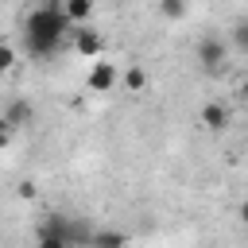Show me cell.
Wrapping results in <instances>:
<instances>
[{"label":"cell","mask_w":248,"mask_h":248,"mask_svg":"<svg viewBox=\"0 0 248 248\" xmlns=\"http://www.w3.org/2000/svg\"><path fill=\"white\" fill-rule=\"evenodd\" d=\"M89 248H128V236L120 229H93L89 232Z\"/></svg>","instance_id":"ba28073f"},{"label":"cell","mask_w":248,"mask_h":248,"mask_svg":"<svg viewBox=\"0 0 248 248\" xmlns=\"http://www.w3.org/2000/svg\"><path fill=\"white\" fill-rule=\"evenodd\" d=\"M101 46H105L101 31H93V27H78V31H74V50H78L81 58L97 62V58H101Z\"/></svg>","instance_id":"5b68a950"},{"label":"cell","mask_w":248,"mask_h":248,"mask_svg":"<svg viewBox=\"0 0 248 248\" xmlns=\"http://www.w3.org/2000/svg\"><path fill=\"white\" fill-rule=\"evenodd\" d=\"M12 66H16V46L8 39H0V74H8Z\"/></svg>","instance_id":"7c38bea8"},{"label":"cell","mask_w":248,"mask_h":248,"mask_svg":"<svg viewBox=\"0 0 248 248\" xmlns=\"http://www.w3.org/2000/svg\"><path fill=\"white\" fill-rule=\"evenodd\" d=\"M159 16H167V19H186L190 8H186L182 0H163V4H159Z\"/></svg>","instance_id":"8fae6325"},{"label":"cell","mask_w":248,"mask_h":248,"mask_svg":"<svg viewBox=\"0 0 248 248\" xmlns=\"http://www.w3.org/2000/svg\"><path fill=\"white\" fill-rule=\"evenodd\" d=\"M120 81H124L128 93H143V89H147V74H143V66H128V70L120 74Z\"/></svg>","instance_id":"30bf717a"},{"label":"cell","mask_w":248,"mask_h":248,"mask_svg":"<svg viewBox=\"0 0 248 248\" xmlns=\"http://www.w3.org/2000/svg\"><path fill=\"white\" fill-rule=\"evenodd\" d=\"M12 132H16V128H12V124L4 120V112H0V147H8V143H12Z\"/></svg>","instance_id":"5bb4252c"},{"label":"cell","mask_w":248,"mask_h":248,"mask_svg":"<svg viewBox=\"0 0 248 248\" xmlns=\"http://www.w3.org/2000/svg\"><path fill=\"white\" fill-rule=\"evenodd\" d=\"M62 12H66V19H70L74 31L78 27H89V19H93V4L89 0H62Z\"/></svg>","instance_id":"8992f818"},{"label":"cell","mask_w":248,"mask_h":248,"mask_svg":"<svg viewBox=\"0 0 248 248\" xmlns=\"http://www.w3.org/2000/svg\"><path fill=\"white\" fill-rule=\"evenodd\" d=\"M31 116H35V108H31L27 101H12V105L4 108V120H8L12 128H19V124H27Z\"/></svg>","instance_id":"9c48e42d"},{"label":"cell","mask_w":248,"mask_h":248,"mask_svg":"<svg viewBox=\"0 0 248 248\" xmlns=\"http://www.w3.org/2000/svg\"><path fill=\"white\" fill-rule=\"evenodd\" d=\"M240 221L248 225V202H240Z\"/></svg>","instance_id":"2e32d148"},{"label":"cell","mask_w":248,"mask_h":248,"mask_svg":"<svg viewBox=\"0 0 248 248\" xmlns=\"http://www.w3.org/2000/svg\"><path fill=\"white\" fill-rule=\"evenodd\" d=\"M240 93H244V101H248V81H244V89H240Z\"/></svg>","instance_id":"e0dca14e"},{"label":"cell","mask_w":248,"mask_h":248,"mask_svg":"<svg viewBox=\"0 0 248 248\" xmlns=\"http://www.w3.org/2000/svg\"><path fill=\"white\" fill-rule=\"evenodd\" d=\"M202 124H205L209 132H225V128H229V108H225L221 101H205V105H202Z\"/></svg>","instance_id":"52a82bcc"},{"label":"cell","mask_w":248,"mask_h":248,"mask_svg":"<svg viewBox=\"0 0 248 248\" xmlns=\"http://www.w3.org/2000/svg\"><path fill=\"white\" fill-rule=\"evenodd\" d=\"M78 244H89V232L81 225H74V217H62V213H46L39 232H35V248H78Z\"/></svg>","instance_id":"7a4b0ae2"},{"label":"cell","mask_w":248,"mask_h":248,"mask_svg":"<svg viewBox=\"0 0 248 248\" xmlns=\"http://www.w3.org/2000/svg\"><path fill=\"white\" fill-rule=\"evenodd\" d=\"M66 35H74V27H70V19H66V12H62L58 0L31 8L27 19H23V50L31 58H50L62 46Z\"/></svg>","instance_id":"6da1fadb"},{"label":"cell","mask_w":248,"mask_h":248,"mask_svg":"<svg viewBox=\"0 0 248 248\" xmlns=\"http://www.w3.org/2000/svg\"><path fill=\"white\" fill-rule=\"evenodd\" d=\"M198 62H202L205 74H221L225 62H229V46H225V39H217V35H202V43H198Z\"/></svg>","instance_id":"3957f363"},{"label":"cell","mask_w":248,"mask_h":248,"mask_svg":"<svg viewBox=\"0 0 248 248\" xmlns=\"http://www.w3.org/2000/svg\"><path fill=\"white\" fill-rule=\"evenodd\" d=\"M232 46H236L240 54H248V19H240V23L232 27Z\"/></svg>","instance_id":"4fadbf2b"},{"label":"cell","mask_w":248,"mask_h":248,"mask_svg":"<svg viewBox=\"0 0 248 248\" xmlns=\"http://www.w3.org/2000/svg\"><path fill=\"white\" fill-rule=\"evenodd\" d=\"M16 194H19V198H35V186H31V182H19V190H16Z\"/></svg>","instance_id":"9a60e30c"},{"label":"cell","mask_w":248,"mask_h":248,"mask_svg":"<svg viewBox=\"0 0 248 248\" xmlns=\"http://www.w3.org/2000/svg\"><path fill=\"white\" fill-rule=\"evenodd\" d=\"M116 81H120V70H116L112 62H105V58H97V62L89 66V74H85L89 93H112V89H116Z\"/></svg>","instance_id":"277c9868"}]
</instances>
